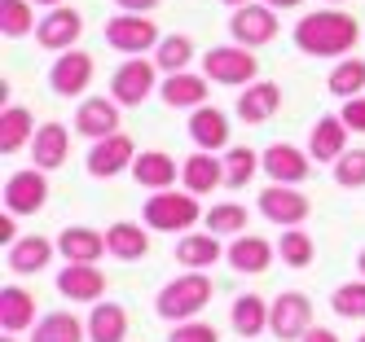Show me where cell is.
<instances>
[{
    "label": "cell",
    "instance_id": "1",
    "mask_svg": "<svg viewBox=\"0 0 365 342\" xmlns=\"http://www.w3.org/2000/svg\"><path fill=\"white\" fill-rule=\"evenodd\" d=\"M295 48L304 53V58H348V53L356 48L361 40V22L352 14H339V9H312L295 22V31H291Z\"/></svg>",
    "mask_w": 365,
    "mask_h": 342
},
{
    "label": "cell",
    "instance_id": "2",
    "mask_svg": "<svg viewBox=\"0 0 365 342\" xmlns=\"http://www.w3.org/2000/svg\"><path fill=\"white\" fill-rule=\"evenodd\" d=\"M216 299V285L207 272H180L172 277L163 289H159V299H154V311H159V321L168 325H180V321H194V316Z\"/></svg>",
    "mask_w": 365,
    "mask_h": 342
},
{
    "label": "cell",
    "instance_id": "3",
    "mask_svg": "<svg viewBox=\"0 0 365 342\" xmlns=\"http://www.w3.org/2000/svg\"><path fill=\"white\" fill-rule=\"evenodd\" d=\"M141 220H145L154 233H190V228L202 220L198 193H190V189H154V193L145 198Z\"/></svg>",
    "mask_w": 365,
    "mask_h": 342
},
{
    "label": "cell",
    "instance_id": "4",
    "mask_svg": "<svg viewBox=\"0 0 365 342\" xmlns=\"http://www.w3.org/2000/svg\"><path fill=\"white\" fill-rule=\"evenodd\" d=\"M202 75L220 88H247L259 79V62H255V48L242 44H216L202 53Z\"/></svg>",
    "mask_w": 365,
    "mask_h": 342
},
{
    "label": "cell",
    "instance_id": "5",
    "mask_svg": "<svg viewBox=\"0 0 365 342\" xmlns=\"http://www.w3.org/2000/svg\"><path fill=\"white\" fill-rule=\"evenodd\" d=\"M159 62L154 58H123L119 66H115V75H110V97L123 105V110H137V105H145L150 101V92L159 88Z\"/></svg>",
    "mask_w": 365,
    "mask_h": 342
},
{
    "label": "cell",
    "instance_id": "6",
    "mask_svg": "<svg viewBox=\"0 0 365 342\" xmlns=\"http://www.w3.org/2000/svg\"><path fill=\"white\" fill-rule=\"evenodd\" d=\"M159 26H154L150 14H115L106 22V44L119 53V58H141V53H154L159 48Z\"/></svg>",
    "mask_w": 365,
    "mask_h": 342
},
{
    "label": "cell",
    "instance_id": "7",
    "mask_svg": "<svg viewBox=\"0 0 365 342\" xmlns=\"http://www.w3.org/2000/svg\"><path fill=\"white\" fill-rule=\"evenodd\" d=\"M277 31H282V22H277V9L273 5H238L229 14V36H233V44H242V48H264V44H273L277 40Z\"/></svg>",
    "mask_w": 365,
    "mask_h": 342
},
{
    "label": "cell",
    "instance_id": "8",
    "mask_svg": "<svg viewBox=\"0 0 365 342\" xmlns=\"http://www.w3.org/2000/svg\"><path fill=\"white\" fill-rule=\"evenodd\" d=\"M255 210H259L269 224L299 228V224L308 220L312 202H308L304 189H295V184H273V180H269V189H259V198H255Z\"/></svg>",
    "mask_w": 365,
    "mask_h": 342
},
{
    "label": "cell",
    "instance_id": "9",
    "mask_svg": "<svg viewBox=\"0 0 365 342\" xmlns=\"http://www.w3.org/2000/svg\"><path fill=\"white\" fill-rule=\"evenodd\" d=\"M133 163H137V141L123 137V132L93 141V149H88V158H84V167H88L93 180H115V176H123V171H133Z\"/></svg>",
    "mask_w": 365,
    "mask_h": 342
},
{
    "label": "cell",
    "instance_id": "10",
    "mask_svg": "<svg viewBox=\"0 0 365 342\" xmlns=\"http://www.w3.org/2000/svg\"><path fill=\"white\" fill-rule=\"evenodd\" d=\"M44 206H48V171H40L31 163L5 180V210H14V215H40Z\"/></svg>",
    "mask_w": 365,
    "mask_h": 342
},
{
    "label": "cell",
    "instance_id": "11",
    "mask_svg": "<svg viewBox=\"0 0 365 342\" xmlns=\"http://www.w3.org/2000/svg\"><path fill=\"white\" fill-rule=\"evenodd\" d=\"M308 325H312V303H308V294L286 289V294L273 299V307H269V333L277 342H299L308 333Z\"/></svg>",
    "mask_w": 365,
    "mask_h": 342
},
{
    "label": "cell",
    "instance_id": "12",
    "mask_svg": "<svg viewBox=\"0 0 365 342\" xmlns=\"http://www.w3.org/2000/svg\"><path fill=\"white\" fill-rule=\"evenodd\" d=\"M84 36V14L75 5H53L40 22H36V44L48 48V53H66L75 48Z\"/></svg>",
    "mask_w": 365,
    "mask_h": 342
},
{
    "label": "cell",
    "instance_id": "13",
    "mask_svg": "<svg viewBox=\"0 0 365 342\" xmlns=\"http://www.w3.org/2000/svg\"><path fill=\"white\" fill-rule=\"evenodd\" d=\"M93 58L84 48H66V53H53V66H48V88L58 97H84L88 84H93Z\"/></svg>",
    "mask_w": 365,
    "mask_h": 342
},
{
    "label": "cell",
    "instance_id": "14",
    "mask_svg": "<svg viewBox=\"0 0 365 342\" xmlns=\"http://www.w3.org/2000/svg\"><path fill=\"white\" fill-rule=\"evenodd\" d=\"M259 163H264V176L273 184H304L312 176V154L291 145V141H273L264 154H259Z\"/></svg>",
    "mask_w": 365,
    "mask_h": 342
},
{
    "label": "cell",
    "instance_id": "15",
    "mask_svg": "<svg viewBox=\"0 0 365 342\" xmlns=\"http://www.w3.org/2000/svg\"><path fill=\"white\" fill-rule=\"evenodd\" d=\"M119 110H123V105L115 97H80V110H75V137H84V141L115 137L119 123H123Z\"/></svg>",
    "mask_w": 365,
    "mask_h": 342
},
{
    "label": "cell",
    "instance_id": "16",
    "mask_svg": "<svg viewBox=\"0 0 365 342\" xmlns=\"http://www.w3.org/2000/svg\"><path fill=\"white\" fill-rule=\"evenodd\" d=\"M106 272L97 268V263H66L58 272V294L71 299V303H101L106 294Z\"/></svg>",
    "mask_w": 365,
    "mask_h": 342
},
{
    "label": "cell",
    "instance_id": "17",
    "mask_svg": "<svg viewBox=\"0 0 365 342\" xmlns=\"http://www.w3.org/2000/svg\"><path fill=\"white\" fill-rule=\"evenodd\" d=\"M229 137H233V119L216 105H198L190 110V141L194 149H207V154H220L229 149Z\"/></svg>",
    "mask_w": 365,
    "mask_h": 342
},
{
    "label": "cell",
    "instance_id": "18",
    "mask_svg": "<svg viewBox=\"0 0 365 342\" xmlns=\"http://www.w3.org/2000/svg\"><path fill=\"white\" fill-rule=\"evenodd\" d=\"M225 263L242 277H259V272H269V263H273V242L269 237H255V233H238L225 246Z\"/></svg>",
    "mask_w": 365,
    "mask_h": 342
},
{
    "label": "cell",
    "instance_id": "19",
    "mask_svg": "<svg viewBox=\"0 0 365 342\" xmlns=\"http://www.w3.org/2000/svg\"><path fill=\"white\" fill-rule=\"evenodd\" d=\"M71 141H75V127L66 132L62 123H40L36 137H31V163H36L40 171H58V167H66Z\"/></svg>",
    "mask_w": 365,
    "mask_h": 342
},
{
    "label": "cell",
    "instance_id": "20",
    "mask_svg": "<svg viewBox=\"0 0 365 342\" xmlns=\"http://www.w3.org/2000/svg\"><path fill=\"white\" fill-rule=\"evenodd\" d=\"M207 88H212V79H207V75L176 70V75H163L159 97H163L168 110H198V105H207Z\"/></svg>",
    "mask_w": 365,
    "mask_h": 342
},
{
    "label": "cell",
    "instance_id": "21",
    "mask_svg": "<svg viewBox=\"0 0 365 342\" xmlns=\"http://www.w3.org/2000/svg\"><path fill=\"white\" fill-rule=\"evenodd\" d=\"M180 268H190V272H207L212 263L225 259V246H220V237L212 228H202V233H180V242H176V255H172Z\"/></svg>",
    "mask_w": 365,
    "mask_h": 342
},
{
    "label": "cell",
    "instance_id": "22",
    "mask_svg": "<svg viewBox=\"0 0 365 342\" xmlns=\"http://www.w3.org/2000/svg\"><path fill=\"white\" fill-rule=\"evenodd\" d=\"M53 255H58V242H48V237L31 233V237H18V242L5 250V268L14 277H31V272H44Z\"/></svg>",
    "mask_w": 365,
    "mask_h": 342
},
{
    "label": "cell",
    "instance_id": "23",
    "mask_svg": "<svg viewBox=\"0 0 365 342\" xmlns=\"http://www.w3.org/2000/svg\"><path fill=\"white\" fill-rule=\"evenodd\" d=\"M180 184H185L190 193H198V198L225 189V158L220 154H207V149L190 154L185 163H180Z\"/></svg>",
    "mask_w": 365,
    "mask_h": 342
},
{
    "label": "cell",
    "instance_id": "24",
    "mask_svg": "<svg viewBox=\"0 0 365 342\" xmlns=\"http://www.w3.org/2000/svg\"><path fill=\"white\" fill-rule=\"evenodd\" d=\"M106 250L119 263H141L150 255V224H133V220H115L106 228Z\"/></svg>",
    "mask_w": 365,
    "mask_h": 342
},
{
    "label": "cell",
    "instance_id": "25",
    "mask_svg": "<svg viewBox=\"0 0 365 342\" xmlns=\"http://www.w3.org/2000/svg\"><path fill=\"white\" fill-rule=\"evenodd\" d=\"M233 110H238V119L242 123H269L277 110H282V88L277 84H269V79H255V84H247L242 92H238V105H233Z\"/></svg>",
    "mask_w": 365,
    "mask_h": 342
},
{
    "label": "cell",
    "instance_id": "26",
    "mask_svg": "<svg viewBox=\"0 0 365 342\" xmlns=\"http://www.w3.org/2000/svg\"><path fill=\"white\" fill-rule=\"evenodd\" d=\"M58 255L66 263H97L101 255H110L106 250V233H97L88 224H71L58 233Z\"/></svg>",
    "mask_w": 365,
    "mask_h": 342
},
{
    "label": "cell",
    "instance_id": "27",
    "mask_svg": "<svg viewBox=\"0 0 365 342\" xmlns=\"http://www.w3.org/2000/svg\"><path fill=\"white\" fill-rule=\"evenodd\" d=\"M344 149H348V123H344V114H322L317 123H312V132H308L312 163H334Z\"/></svg>",
    "mask_w": 365,
    "mask_h": 342
},
{
    "label": "cell",
    "instance_id": "28",
    "mask_svg": "<svg viewBox=\"0 0 365 342\" xmlns=\"http://www.w3.org/2000/svg\"><path fill=\"white\" fill-rule=\"evenodd\" d=\"M40 311H36V299L27 294L22 285H5L0 289V329L5 333H22V329H36Z\"/></svg>",
    "mask_w": 365,
    "mask_h": 342
},
{
    "label": "cell",
    "instance_id": "29",
    "mask_svg": "<svg viewBox=\"0 0 365 342\" xmlns=\"http://www.w3.org/2000/svg\"><path fill=\"white\" fill-rule=\"evenodd\" d=\"M133 176H137L141 189H172V184L180 180V167H176V158L163 154V149H141L137 163H133Z\"/></svg>",
    "mask_w": 365,
    "mask_h": 342
},
{
    "label": "cell",
    "instance_id": "30",
    "mask_svg": "<svg viewBox=\"0 0 365 342\" xmlns=\"http://www.w3.org/2000/svg\"><path fill=\"white\" fill-rule=\"evenodd\" d=\"M128 311L119 307V303H110V299H101V303H93V311H88V342H128Z\"/></svg>",
    "mask_w": 365,
    "mask_h": 342
},
{
    "label": "cell",
    "instance_id": "31",
    "mask_svg": "<svg viewBox=\"0 0 365 342\" xmlns=\"http://www.w3.org/2000/svg\"><path fill=\"white\" fill-rule=\"evenodd\" d=\"M269 307H273V303H264L259 294H238V299H233V307H229L233 333H238V338H259V333H269Z\"/></svg>",
    "mask_w": 365,
    "mask_h": 342
},
{
    "label": "cell",
    "instance_id": "32",
    "mask_svg": "<svg viewBox=\"0 0 365 342\" xmlns=\"http://www.w3.org/2000/svg\"><path fill=\"white\" fill-rule=\"evenodd\" d=\"M31 342H88V321H80L71 311H48L36 321Z\"/></svg>",
    "mask_w": 365,
    "mask_h": 342
},
{
    "label": "cell",
    "instance_id": "33",
    "mask_svg": "<svg viewBox=\"0 0 365 342\" xmlns=\"http://www.w3.org/2000/svg\"><path fill=\"white\" fill-rule=\"evenodd\" d=\"M36 127H40V123H31V110H22V105L9 101L5 110H0V149H5V154H18L22 145H31Z\"/></svg>",
    "mask_w": 365,
    "mask_h": 342
},
{
    "label": "cell",
    "instance_id": "34",
    "mask_svg": "<svg viewBox=\"0 0 365 342\" xmlns=\"http://www.w3.org/2000/svg\"><path fill=\"white\" fill-rule=\"evenodd\" d=\"M225 189H247V184L264 171V163H259V154L247 149V145H229L225 154Z\"/></svg>",
    "mask_w": 365,
    "mask_h": 342
},
{
    "label": "cell",
    "instance_id": "35",
    "mask_svg": "<svg viewBox=\"0 0 365 342\" xmlns=\"http://www.w3.org/2000/svg\"><path fill=\"white\" fill-rule=\"evenodd\" d=\"M326 88H330V97H339V101H348V97H361L365 92V58H339L334 62V70H330V79H326Z\"/></svg>",
    "mask_w": 365,
    "mask_h": 342
},
{
    "label": "cell",
    "instance_id": "36",
    "mask_svg": "<svg viewBox=\"0 0 365 342\" xmlns=\"http://www.w3.org/2000/svg\"><path fill=\"white\" fill-rule=\"evenodd\" d=\"M194 58H198V48H194V40H190V36H163V40H159V48H154V62H159V70H163V75L190 70V66H194Z\"/></svg>",
    "mask_w": 365,
    "mask_h": 342
},
{
    "label": "cell",
    "instance_id": "37",
    "mask_svg": "<svg viewBox=\"0 0 365 342\" xmlns=\"http://www.w3.org/2000/svg\"><path fill=\"white\" fill-rule=\"evenodd\" d=\"M36 0H0V31L5 40H22V36H36V14H31Z\"/></svg>",
    "mask_w": 365,
    "mask_h": 342
},
{
    "label": "cell",
    "instance_id": "38",
    "mask_svg": "<svg viewBox=\"0 0 365 342\" xmlns=\"http://www.w3.org/2000/svg\"><path fill=\"white\" fill-rule=\"evenodd\" d=\"M277 259L286 263V268H308L312 259H317V246H312V237L304 233V228H282V237H277Z\"/></svg>",
    "mask_w": 365,
    "mask_h": 342
},
{
    "label": "cell",
    "instance_id": "39",
    "mask_svg": "<svg viewBox=\"0 0 365 342\" xmlns=\"http://www.w3.org/2000/svg\"><path fill=\"white\" fill-rule=\"evenodd\" d=\"M251 224V210L242 202H216V206H207V228H212L216 237H238L247 233Z\"/></svg>",
    "mask_w": 365,
    "mask_h": 342
},
{
    "label": "cell",
    "instance_id": "40",
    "mask_svg": "<svg viewBox=\"0 0 365 342\" xmlns=\"http://www.w3.org/2000/svg\"><path fill=\"white\" fill-rule=\"evenodd\" d=\"M330 307H334V316H344V321H365V277L339 285L330 294Z\"/></svg>",
    "mask_w": 365,
    "mask_h": 342
},
{
    "label": "cell",
    "instance_id": "41",
    "mask_svg": "<svg viewBox=\"0 0 365 342\" xmlns=\"http://www.w3.org/2000/svg\"><path fill=\"white\" fill-rule=\"evenodd\" d=\"M330 171H334L339 189H365V145L361 149H344L330 163Z\"/></svg>",
    "mask_w": 365,
    "mask_h": 342
},
{
    "label": "cell",
    "instance_id": "42",
    "mask_svg": "<svg viewBox=\"0 0 365 342\" xmlns=\"http://www.w3.org/2000/svg\"><path fill=\"white\" fill-rule=\"evenodd\" d=\"M168 342H220V333L207 325V321H180V325H172L168 329Z\"/></svg>",
    "mask_w": 365,
    "mask_h": 342
},
{
    "label": "cell",
    "instance_id": "43",
    "mask_svg": "<svg viewBox=\"0 0 365 342\" xmlns=\"http://www.w3.org/2000/svg\"><path fill=\"white\" fill-rule=\"evenodd\" d=\"M344 123H348V132H356V137H365V97H348L344 101Z\"/></svg>",
    "mask_w": 365,
    "mask_h": 342
},
{
    "label": "cell",
    "instance_id": "44",
    "mask_svg": "<svg viewBox=\"0 0 365 342\" xmlns=\"http://www.w3.org/2000/svg\"><path fill=\"white\" fill-rule=\"evenodd\" d=\"M0 242H5V250L18 242V215H14V210H5V215H0Z\"/></svg>",
    "mask_w": 365,
    "mask_h": 342
},
{
    "label": "cell",
    "instance_id": "45",
    "mask_svg": "<svg viewBox=\"0 0 365 342\" xmlns=\"http://www.w3.org/2000/svg\"><path fill=\"white\" fill-rule=\"evenodd\" d=\"M115 5H119L123 14H150V9H159L163 0H115Z\"/></svg>",
    "mask_w": 365,
    "mask_h": 342
},
{
    "label": "cell",
    "instance_id": "46",
    "mask_svg": "<svg viewBox=\"0 0 365 342\" xmlns=\"http://www.w3.org/2000/svg\"><path fill=\"white\" fill-rule=\"evenodd\" d=\"M299 342H339V333L326 329V325H308V333H304Z\"/></svg>",
    "mask_w": 365,
    "mask_h": 342
},
{
    "label": "cell",
    "instance_id": "47",
    "mask_svg": "<svg viewBox=\"0 0 365 342\" xmlns=\"http://www.w3.org/2000/svg\"><path fill=\"white\" fill-rule=\"evenodd\" d=\"M264 5H273V9L282 14V9H299V5H304V0H264Z\"/></svg>",
    "mask_w": 365,
    "mask_h": 342
},
{
    "label": "cell",
    "instance_id": "48",
    "mask_svg": "<svg viewBox=\"0 0 365 342\" xmlns=\"http://www.w3.org/2000/svg\"><path fill=\"white\" fill-rule=\"evenodd\" d=\"M356 272L365 277V246H361V255H356Z\"/></svg>",
    "mask_w": 365,
    "mask_h": 342
},
{
    "label": "cell",
    "instance_id": "49",
    "mask_svg": "<svg viewBox=\"0 0 365 342\" xmlns=\"http://www.w3.org/2000/svg\"><path fill=\"white\" fill-rule=\"evenodd\" d=\"M36 5H44V9H53V5H62V0H36Z\"/></svg>",
    "mask_w": 365,
    "mask_h": 342
},
{
    "label": "cell",
    "instance_id": "50",
    "mask_svg": "<svg viewBox=\"0 0 365 342\" xmlns=\"http://www.w3.org/2000/svg\"><path fill=\"white\" fill-rule=\"evenodd\" d=\"M220 5H229V9H238V5H247V0H220Z\"/></svg>",
    "mask_w": 365,
    "mask_h": 342
},
{
    "label": "cell",
    "instance_id": "51",
    "mask_svg": "<svg viewBox=\"0 0 365 342\" xmlns=\"http://www.w3.org/2000/svg\"><path fill=\"white\" fill-rule=\"evenodd\" d=\"M0 342H18V333H0Z\"/></svg>",
    "mask_w": 365,
    "mask_h": 342
},
{
    "label": "cell",
    "instance_id": "52",
    "mask_svg": "<svg viewBox=\"0 0 365 342\" xmlns=\"http://www.w3.org/2000/svg\"><path fill=\"white\" fill-rule=\"evenodd\" d=\"M330 5H344V0H330Z\"/></svg>",
    "mask_w": 365,
    "mask_h": 342
},
{
    "label": "cell",
    "instance_id": "53",
    "mask_svg": "<svg viewBox=\"0 0 365 342\" xmlns=\"http://www.w3.org/2000/svg\"><path fill=\"white\" fill-rule=\"evenodd\" d=\"M356 342H365V333H361V338H356Z\"/></svg>",
    "mask_w": 365,
    "mask_h": 342
}]
</instances>
